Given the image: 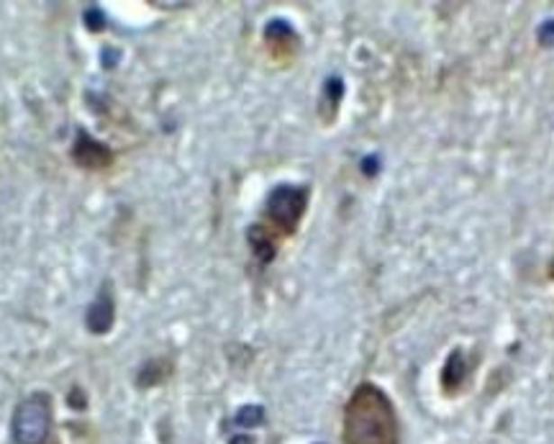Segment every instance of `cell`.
I'll use <instances>...</instances> for the list:
<instances>
[{
	"instance_id": "cell-4",
	"label": "cell",
	"mask_w": 554,
	"mask_h": 444,
	"mask_svg": "<svg viewBox=\"0 0 554 444\" xmlns=\"http://www.w3.org/2000/svg\"><path fill=\"white\" fill-rule=\"evenodd\" d=\"M114 159H116V157H114L108 144L93 139L87 131H83V129L77 131V139H75V144H72V162H75L77 168L101 172L108 170V168L114 165Z\"/></svg>"
},
{
	"instance_id": "cell-6",
	"label": "cell",
	"mask_w": 554,
	"mask_h": 444,
	"mask_svg": "<svg viewBox=\"0 0 554 444\" xmlns=\"http://www.w3.org/2000/svg\"><path fill=\"white\" fill-rule=\"evenodd\" d=\"M265 39H268L269 50L277 57H293L298 50V34L286 21H269L268 29H265Z\"/></svg>"
},
{
	"instance_id": "cell-3",
	"label": "cell",
	"mask_w": 554,
	"mask_h": 444,
	"mask_svg": "<svg viewBox=\"0 0 554 444\" xmlns=\"http://www.w3.org/2000/svg\"><path fill=\"white\" fill-rule=\"evenodd\" d=\"M305 208H308V190L298 186H277L269 193L265 204V223L259 226L275 241L290 237L301 226Z\"/></svg>"
},
{
	"instance_id": "cell-10",
	"label": "cell",
	"mask_w": 554,
	"mask_h": 444,
	"mask_svg": "<svg viewBox=\"0 0 554 444\" xmlns=\"http://www.w3.org/2000/svg\"><path fill=\"white\" fill-rule=\"evenodd\" d=\"M262 419H265V411L259 409V406H247V409L239 411L236 424H241V427H257V424H262Z\"/></svg>"
},
{
	"instance_id": "cell-1",
	"label": "cell",
	"mask_w": 554,
	"mask_h": 444,
	"mask_svg": "<svg viewBox=\"0 0 554 444\" xmlns=\"http://www.w3.org/2000/svg\"><path fill=\"white\" fill-rule=\"evenodd\" d=\"M344 444H401L395 409L377 385L362 383L344 409Z\"/></svg>"
},
{
	"instance_id": "cell-12",
	"label": "cell",
	"mask_w": 554,
	"mask_h": 444,
	"mask_svg": "<svg viewBox=\"0 0 554 444\" xmlns=\"http://www.w3.org/2000/svg\"><path fill=\"white\" fill-rule=\"evenodd\" d=\"M232 444H254V442H252V437H234Z\"/></svg>"
},
{
	"instance_id": "cell-8",
	"label": "cell",
	"mask_w": 554,
	"mask_h": 444,
	"mask_svg": "<svg viewBox=\"0 0 554 444\" xmlns=\"http://www.w3.org/2000/svg\"><path fill=\"white\" fill-rule=\"evenodd\" d=\"M250 247H252V252L257 259H262V262H269L272 257H275V249H277V241L269 237L268 231L257 223V226H252L250 229Z\"/></svg>"
},
{
	"instance_id": "cell-5",
	"label": "cell",
	"mask_w": 554,
	"mask_h": 444,
	"mask_svg": "<svg viewBox=\"0 0 554 444\" xmlns=\"http://www.w3.org/2000/svg\"><path fill=\"white\" fill-rule=\"evenodd\" d=\"M114 322H116V301H114L111 285H103V291L93 301V306L87 308V329L101 337L114 329Z\"/></svg>"
},
{
	"instance_id": "cell-11",
	"label": "cell",
	"mask_w": 554,
	"mask_h": 444,
	"mask_svg": "<svg viewBox=\"0 0 554 444\" xmlns=\"http://www.w3.org/2000/svg\"><path fill=\"white\" fill-rule=\"evenodd\" d=\"M539 41H541L544 47H552V44H554V21H547V23H541V29H539Z\"/></svg>"
},
{
	"instance_id": "cell-7",
	"label": "cell",
	"mask_w": 554,
	"mask_h": 444,
	"mask_svg": "<svg viewBox=\"0 0 554 444\" xmlns=\"http://www.w3.org/2000/svg\"><path fill=\"white\" fill-rule=\"evenodd\" d=\"M465 377H468V362H465V355H462L459 349H454L452 355H450V359H447V365H444V370H441L444 394L450 395L457 394V391L462 388Z\"/></svg>"
},
{
	"instance_id": "cell-9",
	"label": "cell",
	"mask_w": 554,
	"mask_h": 444,
	"mask_svg": "<svg viewBox=\"0 0 554 444\" xmlns=\"http://www.w3.org/2000/svg\"><path fill=\"white\" fill-rule=\"evenodd\" d=\"M341 95H344V83H341L339 77H331V80L326 83V87H323V101H326V111H331V116H334L336 108H339V101H341Z\"/></svg>"
},
{
	"instance_id": "cell-2",
	"label": "cell",
	"mask_w": 554,
	"mask_h": 444,
	"mask_svg": "<svg viewBox=\"0 0 554 444\" xmlns=\"http://www.w3.org/2000/svg\"><path fill=\"white\" fill-rule=\"evenodd\" d=\"M11 439L14 444H59L50 394H32L18 403L11 421Z\"/></svg>"
}]
</instances>
